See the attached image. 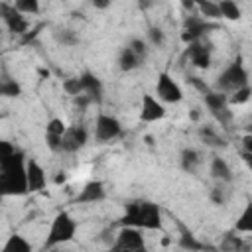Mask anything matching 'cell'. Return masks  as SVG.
<instances>
[{"instance_id":"f35d334b","label":"cell","mask_w":252,"mask_h":252,"mask_svg":"<svg viewBox=\"0 0 252 252\" xmlns=\"http://www.w3.org/2000/svg\"><path fill=\"white\" fill-rule=\"evenodd\" d=\"M91 100H93V98H91L87 93H81V94H77V96H75V104L79 106V110H83Z\"/></svg>"},{"instance_id":"3957f363","label":"cell","mask_w":252,"mask_h":252,"mask_svg":"<svg viewBox=\"0 0 252 252\" xmlns=\"http://www.w3.org/2000/svg\"><path fill=\"white\" fill-rule=\"evenodd\" d=\"M75 230H77V222L67 213H59L53 219V222H51V228H49V236H47L45 246L51 248L55 244H63V242L73 240Z\"/></svg>"},{"instance_id":"7402d4cb","label":"cell","mask_w":252,"mask_h":252,"mask_svg":"<svg viewBox=\"0 0 252 252\" xmlns=\"http://www.w3.org/2000/svg\"><path fill=\"white\" fill-rule=\"evenodd\" d=\"M181 230H183V234H181V238H179V246H181V248H185V250H205V248H209L207 244L195 240V236H193L191 232H187L183 226H181Z\"/></svg>"},{"instance_id":"603a6c76","label":"cell","mask_w":252,"mask_h":252,"mask_svg":"<svg viewBox=\"0 0 252 252\" xmlns=\"http://www.w3.org/2000/svg\"><path fill=\"white\" fill-rule=\"evenodd\" d=\"M219 8H220V16L226 20H238L240 18V8L236 6L234 0H220Z\"/></svg>"},{"instance_id":"ab89813d","label":"cell","mask_w":252,"mask_h":252,"mask_svg":"<svg viewBox=\"0 0 252 252\" xmlns=\"http://www.w3.org/2000/svg\"><path fill=\"white\" fill-rule=\"evenodd\" d=\"M211 199H213L217 205H222V203H224V195H222V191H220L219 187L211 189Z\"/></svg>"},{"instance_id":"cb8c5ba5","label":"cell","mask_w":252,"mask_h":252,"mask_svg":"<svg viewBox=\"0 0 252 252\" xmlns=\"http://www.w3.org/2000/svg\"><path fill=\"white\" fill-rule=\"evenodd\" d=\"M236 230L238 232H252V203L246 205L242 215L236 220Z\"/></svg>"},{"instance_id":"4dcf8cb0","label":"cell","mask_w":252,"mask_h":252,"mask_svg":"<svg viewBox=\"0 0 252 252\" xmlns=\"http://www.w3.org/2000/svg\"><path fill=\"white\" fill-rule=\"evenodd\" d=\"M213 112V116L220 122V126H224V128H228L230 126V120H232V112L224 106V108H219V110H211Z\"/></svg>"},{"instance_id":"f1b7e54d","label":"cell","mask_w":252,"mask_h":252,"mask_svg":"<svg viewBox=\"0 0 252 252\" xmlns=\"http://www.w3.org/2000/svg\"><path fill=\"white\" fill-rule=\"evenodd\" d=\"M63 89H65L67 94H73V96L85 93V91H83V83H81V79H67V81L63 83Z\"/></svg>"},{"instance_id":"e0dca14e","label":"cell","mask_w":252,"mask_h":252,"mask_svg":"<svg viewBox=\"0 0 252 252\" xmlns=\"http://www.w3.org/2000/svg\"><path fill=\"white\" fill-rule=\"evenodd\" d=\"M142 59H144V57H140L138 53H134L130 47H124L122 53H120L118 63H120V69H122V71H132V69H136V67L142 63Z\"/></svg>"},{"instance_id":"ba28073f","label":"cell","mask_w":252,"mask_h":252,"mask_svg":"<svg viewBox=\"0 0 252 252\" xmlns=\"http://www.w3.org/2000/svg\"><path fill=\"white\" fill-rule=\"evenodd\" d=\"M94 134L100 142H106V140H112L120 134V122L114 118V116H108V114H100L96 118V124H94Z\"/></svg>"},{"instance_id":"ee69618b","label":"cell","mask_w":252,"mask_h":252,"mask_svg":"<svg viewBox=\"0 0 252 252\" xmlns=\"http://www.w3.org/2000/svg\"><path fill=\"white\" fill-rule=\"evenodd\" d=\"M154 2H156V0H138V4H140V8H142V10H148Z\"/></svg>"},{"instance_id":"7dc6e473","label":"cell","mask_w":252,"mask_h":252,"mask_svg":"<svg viewBox=\"0 0 252 252\" xmlns=\"http://www.w3.org/2000/svg\"><path fill=\"white\" fill-rule=\"evenodd\" d=\"M55 181H57V183H61V181H65V175H57V177H55Z\"/></svg>"},{"instance_id":"6da1fadb","label":"cell","mask_w":252,"mask_h":252,"mask_svg":"<svg viewBox=\"0 0 252 252\" xmlns=\"http://www.w3.org/2000/svg\"><path fill=\"white\" fill-rule=\"evenodd\" d=\"M0 171H2L0 173V191L4 195H24L30 191L22 152H16L8 159H2Z\"/></svg>"},{"instance_id":"9a60e30c","label":"cell","mask_w":252,"mask_h":252,"mask_svg":"<svg viewBox=\"0 0 252 252\" xmlns=\"http://www.w3.org/2000/svg\"><path fill=\"white\" fill-rule=\"evenodd\" d=\"M79 79H81V83H83V91H85L91 98L100 100V94H102V85H100V81H98L94 75H91V73H83Z\"/></svg>"},{"instance_id":"b9f144b4","label":"cell","mask_w":252,"mask_h":252,"mask_svg":"<svg viewBox=\"0 0 252 252\" xmlns=\"http://www.w3.org/2000/svg\"><path fill=\"white\" fill-rule=\"evenodd\" d=\"M242 159L246 161V165H248V169L252 171V152H248V150H244V152H242Z\"/></svg>"},{"instance_id":"8fae6325","label":"cell","mask_w":252,"mask_h":252,"mask_svg":"<svg viewBox=\"0 0 252 252\" xmlns=\"http://www.w3.org/2000/svg\"><path fill=\"white\" fill-rule=\"evenodd\" d=\"M165 116V108L152 96V94H144L142 96V110H140V118L144 122H154Z\"/></svg>"},{"instance_id":"74e56055","label":"cell","mask_w":252,"mask_h":252,"mask_svg":"<svg viewBox=\"0 0 252 252\" xmlns=\"http://www.w3.org/2000/svg\"><path fill=\"white\" fill-rule=\"evenodd\" d=\"M0 150H2V154H0V161H2V159H8L10 156L16 154V150L12 148L10 142H0Z\"/></svg>"},{"instance_id":"d6a6232c","label":"cell","mask_w":252,"mask_h":252,"mask_svg":"<svg viewBox=\"0 0 252 252\" xmlns=\"http://www.w3.org/2000/svg\"><path fill=\"white\" fill-rule=\"evenodd\" d=\"M45 142H47V148L53 152H59L63 148V136H59V134L45 132Z\"/></svg>"},{"instance_id":"5bb4252c","label":"cell","mask_w":252,"mask_h":252,"mask_svg":"<svg viewBox=\"0 0 252 252\" xmlns=\"http://www.w3.org/2000/svg\"><path fill=\"white\" fill-rule=\"evenodd\" d=\"M104 199V185L100 181H89L77 195V203H94Z\"/></svg>"},{"instance_id":"7c38bea8","label":"cell","mask_w":252,"mask_h":252,"mask_svg":"<svg viewBox=\"0 0 252 252\" xmlns=\"http://www.w3.org/2000/svg\"><path fill=\"white\" fill-rule=\"evenodd\" d=\"M26 175H28V189L30 191H41L45 187V171L35 159H28Z\"/></svg>"},{"instance_id":"30bf717a","label":"cell","mask_w":252,"mask_h":252,"mask_svg":"<svg viewBox=\"0 0 252 252\" xmlns=\"http://www.w3.org/2000/svg\"><path fill=\"white\" fill-rule=\"evenodd\" d=\"M87 144V130L83 126H71L63 134V152H77Z\"/></svg>"},{"instance_id":"bcb514c9","label":"cell","mask_w":252,"mask_h":252,"mask_svg":"<svg viewBox=\"0 0 252 252\" xmlns=\"http://www.w3.org/2000/svg\"><path fill=\"white\" fill-rule=\"evenodd\" d=\"M191 118H193V120H197V118H199V112H197V110H193V112H191Z\"/></svg>"},{"instance_id":"d4e9b609","label":"cell","mask_w":252,"mask_h":252,"mask_svg":"<svg viewBox=\"0 0 252 252\" xmlns=\"http://www.w3.org/2000/svg\"><path fill=\"white\" fill-rule=\"evenodd\" d=\"M197 6H199L201 16H205V18H213V20L222 18V16H220V8H219V4L213 2V0H203V2L197 4Z\"/></svg>"},{"instance_id":"836d02e7","label":"cell","mask_w":252,"mask_h":252,"mask_svg":"<svg viewBox=\"0 0 252 252\" xmlns=\"http://www.w3.org/2000/svg\"><path fill=\"white\" fill-rule=\"evenodd\" d=\"M65 130H67V126H65V122H63L61 118H51V120L47 122V130H45V132H51V134H59V136H63V134H65Z\"/></svg>"},{"instance_id":"9c48e42d","label":"cell","mask_w":252,"mask_h":252,"mask_svg":"<svg viewBox=\"0 0 252 252\" xmlns=\"http://www.w3.org/2000/svg\"><path fill=\"white\" fill-rule=\"evenodd\" d=\"M2 20L6 22L8 30L14 32V33H26L28 32V22L24 20L22 12L16 6L2 4Z\"/></svg>"},{"instance_id":"60d3db41","label":"cell","mask_w":252,"mask_h":252,"mask_svg":"<svg viewBox=\"0 0 252 252\" xmlns=\"http://www.w3.org/2000/svg\"><path fill=\"white\" fill-rule=\"evenodd\" d=\"M91 2H93V6H94V8L104 10V8H108V6H110V2H112V0H91Z\"/></svg>"},{"instance_id":"4316f807","label":"cell","mask_w":252,"mask_h":252,"mask_svg":"<svg viewBox=\"0 0 252 252\" xmlns=\"http://www.w3.org/2000/svg\"><path fill=\"white\" fill-rule=\"evenodd\" d=\"M14 6L22 14H37L39 12V0H16Z\"/></svg>"},{"instance_id":"277c9868","label":"cell","mask_w":252,"mask_h":252,"mask_svg":"<svg viewBox=\"0 0 252 252\" xmlns=\"http://www.w3.org/2000/svg\"><path fill=\"white\" fill-rule=\"evenodd\" d=\"M248 83V73H246V69L242 67V63H240V59H236L228 69H224L220 75H219V79H217V87H219V91H222V93H228V91H236V89H240V87H244Z\"/></svg>"},{"instance_id":"ac0fdd59","label":"cell","mask_w":252,"mask_h":252,"mask_svg":"<svg viewBox=\"0 0 252 252\" xmlns=\"http://www.w3.org/2000/svg\"><path fill=\"white\" fill-rule=\"evenodd\" d=\"M199 163H201V156H199L195 150L185 148V150L181 152V167H183L185 171L195 173V169H197Z\"/></svg>"},{"instance_id":"52a82bcc","label":"cell","mask_w":252,"mask_h":252,"mask_svg":"<svg viewBox=\"0 0 252 252\" xmlns=\"http://www.w3.org/2000/svg\"><path fill=\"white\" fill-rule=\"evenodd\" d=\"M183 28L185 32L181 33V39L185 43H193V41H199V37L205 33V30H209L211 26L205 22V18L201 16H187L185 22H183Z\"/></svg>"},{"instance_id":"ffe728a7","label":"cell","mask_w":252,"mask_h":252,"mask_svg":"<svg viewBox=\"0 0 252 252\" xmlns=\"http://www.w3.org/2000/svg\"><path fill=\"white\" fill-rule=\"evenodd\" d=\"M203 96H205V104L209 106V110L224 108V106H226V102H228V98H226V94H224L222 91H219V93L211 91V93H207V94H203Z\"/></svg>"},{"instance_id":"f6af8a7d","label":"cell","mask_w":252,"mask_h":252,"mask_svg":"<svg viewBox=\"0 0 252 252\" xmlns=\"http://www.w3.org/2000/svg\"><path fill=\"white\" fill-rule=\"evenodd\" d=\"M181 4H183L187 10H191V8L195 6V0H181Z\"/></svg>"},{"instance_id":"4fadbf2b","label":"cell","mask_w":252,"mask_h":252,"mask_svg":"<svg viewBox=\"0 0 252 252\" xmlns=\"http://www.w3.org/2000/svg\"><path fill=\"white\" fill-rule=\"evenodd\" d=\"M187 57L191 59V63L199 69H207L211 65V55H209V47H205L203 43L199 41H193L189 43L187 47Z\"/></svg>"},{"instance_id":"8992f818","label":"cell","mask_w":252,"mask_h":252,"mask_svg":"<svg viewBox=\"0 0 252 252\" xmlns=\"http://www.w3.org/2000/svg\"><path fill=\"white\" fill-rule=\"evenodd\" d=\"M156 93L163 102H179L183 98V93H181L179 85L167 73H159L158 85H156Z\"/></svg>"},{"instance_id":"5b68a950","label":"cell","mask_w":252,"mask_h":252,"mask_svg":"<svg viewBox=\"0 0 252 252\" xmlns=\"http://www.w3.org/2000/svg\"><path fill=\"white\" fill-rule=\"evenodd\" d=\"M114 250H144V236L138 226H122L112 244Z\"/></svg>"},{"instance_id":"484cf974","label":"cell","mask_w":252,"mask_h":252,"mask_svg":"<svg viewBox=\"0 0 252 252\" xmlns=\"http://www.w3.org/2000/svg\"><path fill=\"white\" fill-rule=\"evenodd\" d=\"M0 94H4V96H20L22 94V87L16 81L4 79L2 85H0Z\"/></svg>"},{"instance_id":"e575fe53","label":"cell","mask_w":252,"mask_h":252,"mask_svg":"<svg viewBox=\"0 0 252 252\" xmlns=\"http://www.w3.org/2000/svg\"><path fill=\"white\" fill-rule=\"evenodd\" d=\"M134 53H138L140 57H144L146 55V51H148V47H146V43H144V39H140V37H134L132 41H130V45H128Z\"/></svg>"},{"instance_id":"44dd1931","label":"cell","mask_w":252,"mask_h":252,"mask_svg":"<svg viewBox=\"0 0 252 252\" xmlns=\"http://www.w3.org/2000/svg\"><path fill=\"white\" fill-rule=\"evenodd\" d=\"M199 136H201V140H203L207 146H211V148H224V146H226V142H224L215 130H211V128H201V130H199Z\"/></svg>"},{"instance_id":"1f68e13d","label":"cell","mask_w":252,"mask_h":252,"mask_svg":"<svg viewBox=\"0 0 252 252\" xmlns=\"http://www.w3.org/2000/svg\"><path fill=\"white\" fill-rule=\"evenodd\" d=\"M242 246H244L242 240H240L238 236H232V234H226L224 240L220 242V250H238V248H242Z\"/></svg>"},{"instance_id":"2e32d148","label":"cell","mask_w":252,"mask_h":252,"mask_svg":"<svg viewBox=\"0 0 252 252\" xmlns=\"http://www.w3.org/2000/svg\"><path fill=\"white\" fill-rule=\"evenodd\" d=\"M211 173H213V177L215 179H219V181H230L232 179V171H230V167H228V163L222 159V158H213V161H211Z\"/></svg>"},{"instance_id":"f546056e","label":"cell","mask_w":252,"mask_h":252,"mask_svg":"<svg viewBox=\"0 0 252 252\" xmlns=\"http://www.w3.org/2000/svg\"><path fill=\"white\" fill-rule=\"evenodd\" d=\"M55 37H57V41H61L65 45H75L79 41V37H77V33L73 30H59Z\"/></svg>"},{"instance_id":"7bdbcfd3","label":"cell","mask_w":252,"mask_h":252,"mask_svg":"<svg viewBox=\"0 0 252 252\" xmlns=\"http://www.w3.org/2000/svg\"><path fill=\"white\" fill-rule=\"evenodd\" d=\"M242 144H244V150L252 152V132H250L248 136H244V138H242Z\"/></svg>"},{"instance_id":"c3c4849f","label":"cell","mask_w":252,"mask_h":252,"mask_svg":"<svg viewBox=\"0 0 252 252\" xmlns=\"http://www.w3.org/2000/svg\"><path fill=\"white\" fill-rule=\"evenodd\" d=\"M248 130H250V132H252V124H250V128H248Z\"/></svg>"},{"instance_id":"d590c367","label":"cell","mask_w":252,"mask_h":252,"mask_svg":"<svg viewBox=\"0 0 252 252\" xmlns=\"http://www.w3.org/2000/svg\"><path fill=\"white\" fill-rule=\"evenodd\" d=\"M148 35H150V41L154 43V45H163V32L159 30V28H150V32H148Z\"/></svg>"},{"instance_id":"7a4b0ae2","label":"cell","mask_w":252,"mask_h":252,"mask_svg":"<svg viewBox=\"0 0 252 252\" xmlns=\"http://www.w3.org/2000/svg\"><path fill=\"white\" fill-rule=\"evenodd\" d=\"M122 226H138V228H161V213L159 207L150 201H134L126 205V215L118 220Z\"/></svg>"},{"instance_id":"d6986e66","label":"cell","mask_w":252,"mask_h":252,"mask_svg":"<svg viewBox=\"0 0 252 252\" xmlns=\"http://www.w3.org/2000/svg\"><path fill=\"white\" fill-rule=\"evenodd\" d=\"M2 250H4V252H30V250H32V244H30L24 236L14 234V236L8 238V242L4 244Z\"/></svg>"},{"instance_id":"83f0119b","label":"cell","mask_w":252,"mask_h":252,"mask_svg":"<svg viewBox=\"0 0 252 252\" xmlns=\"http://www.w3.org/2000/svg\"><path fill=\"white\" fill-rule=\"evenodd\" d=\"M250 94H252V89L248 85H244V87H240V89L234 91V94L230 96V102L232 104H242V102H246L250 98Z\"/></svg>"},{"instance_id":"8d00e7d4","label":"cell","mask_w":252,"mask_h":252,"mask_svg":"<svg viewBox=\"0 0 252 252\" xmlns=\"http://www.w3.org/2000/svg\"><path fill=\"white\" fill-rule=\"evenodd\" d=\"M189 83L199 91V93H203V94H207V93H211V89H209V85L205 83V81H201L199 77H189Z\"/></svg>"}]
</instances>
